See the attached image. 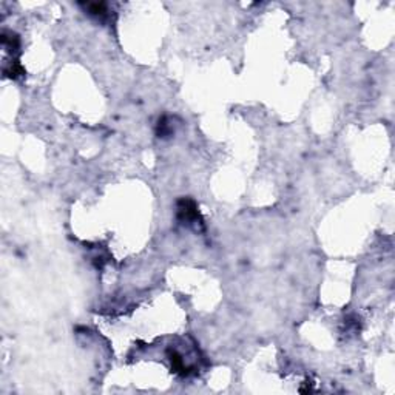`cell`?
<instances>
[{
	"label": "cell",
	"instance_id": "1",
	"mask_svg": "<svg viewBox=\"0 0 395 395\" xmlns=\"http://www.w3.org/2000/svg\"><path fill=\"white\" fill-rule=\"evenodd\" d=\"M179 218L184 221H193L198 218V210L194 203L191 201H181L179 203Z\"/></svg>",
	"mask_w": 395,
	"mask_h": 395
}]
</instances>
